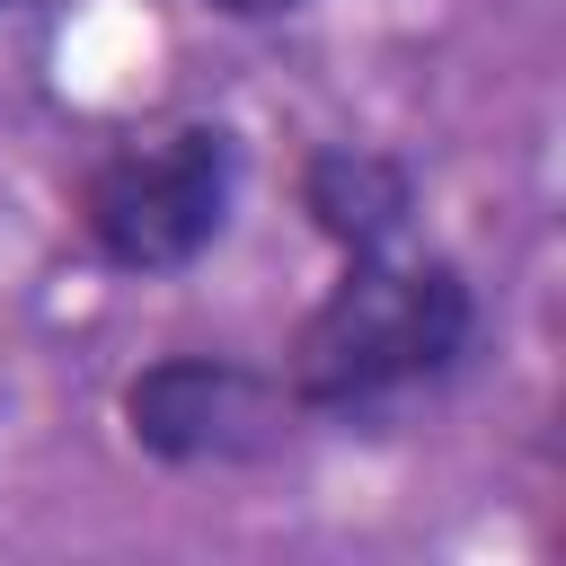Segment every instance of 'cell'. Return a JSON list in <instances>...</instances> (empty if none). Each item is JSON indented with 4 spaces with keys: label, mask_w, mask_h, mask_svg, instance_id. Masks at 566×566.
Instances as JSON below:
<instances>
[{
    "label": "cell",
    "mask_w": 566,
    "mask_h": 566,
    "mask_svg": "<svg viewBox=\"0 0 566 566\" xmlns=\"http://www.w3.org/2000/svg\"><path fill=\"white\" fill-rule=\"evenodd\" d=\"M469 345V283L442 256H354L345 283L310 310L292 345V380L310 407H371L389 389H416L451 371Z\"/></svg>",
    "instance_id": "6da1fadb"
},
{
    "label": "cell",
    "mask_w": 566,
    "mask_h": 566,
    "mask_svg": "<svg viewBox=\"0 0 566 566\" xmlns=\"http://www.w3.org/2000/svg\"><path fill=\"white\" fill-rule=\"evenodd\" d=\"M230 177H239V150L212 124H186V133H159V142H124V150H106L88 168L80 221H88V239H97L106 265H124V274H177V265H195L221 239Z\"/></svg>",
    "instance_id": "7a4b0ae2"
},
{
    "label": "cell",
    "mask_w": 566,
    "mask_h": 566,
    "mask_svg": "<svg viewBox=\"0 0 566 566\" xmlns=\"http://www.w3.org/2000/svg\"><path fill=\"white\" fill-rule=\"evenodd\" d=\"M124 424L150 460L177 469H212V460H256L283 424V398L221 354H168L124 389Z\"/></svg>",
    "instance_id": "3957f363"
},
{
    "label": "cell",
    "mask_w": 566,
    "mask_h": 566,
    "mask_svg": "<svg viewBox=\"0 0 566 566\" xmlns=\"http://www.w3.org/2000/svg\"><path fill=\"white\" fill-rule=\"evenodd\" d=\"M301 203H310V221H318L345 256H371V248H389V239H398V221H407V177H398L380 150L336 142V150H318V159H310Z\"/></svg>",
    "instance_id": "277c9868"
},
{
    "label": "cell",
    "mask_w": 566,
    "mask_h": 566,
    "mask_svg": "<svg viewBox=\"0 0 566 566\" xmlns=\"http://www.w3.org/2000/svg\"><path fill=\"white\" fill-rule=\"evenodd\" d=\"M212 9H230V18H274V9H301V0H212Z\"/></svg>",
    "instance_id": "5b68a950"
}]
</instances>
